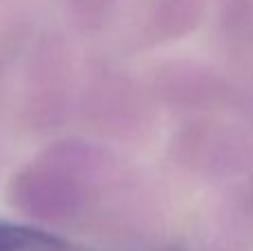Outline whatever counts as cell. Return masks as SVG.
Segmentation results:
<instances>
[{
	"label": "cell",
	"instance_id": "1",
	"mask_svg": "<svg viewBox=\"0 0 253 251\" xmlns=\"http://www.w3.org/2000/svg\"><path fill=\"white\" fill-rule=\"evenodd\" d=\"M173 156L200 176H233L253 163V142L236 125L196 120L173 138Z\"/></svg>",
	"mask_w": 253,
	"mask_h": 251
},
{
	"label": "cell",
	"instance_id": "2",
	"mask_svg": "<svg viewBox=\"0 0 253 251\" xmlns=\"http://www.w3.org/2000/svg\"><path fill=\"white\" fill-rule=\"evenodd\" d=\"M158 96L180 109H211L233 98L220 74L196 62H169L158 69Z\"/></svg>",
	"mask_w": 253,
	"mask_h": 251
},
{
	"label": "cell",
	"instance_id": "3",
	"mask_svg": "<svg viewBox=\"0 0 253 251\" xmlns=\"http://www.w3.org/2000/svg\"><path fill=\"white\" fill-rule=\"evenodd\" d=\"M205 13V0H156L153 31L158 40H178L196 29Z\"/></svg>",
	"mask_w": 253,
	"mask_h": 251
},
{
	"label": "cell",
	"instance_id": "5",
	"mask_svg": "<svg viewBox=\"0 0 253 251\" xmlns=\"http://www.w3.org/2000/svg\"><path fill=\"white\" fill-rule=\"evenodd\" d=\"M247 114H249V118L253 120V84L249 89H247Z\"/></svg>",
	"mask_w": 253,
	"mask_h": 251
},
{
	"label": "cell",
	"instance_id": "4",
	"mask_svg": "<svg viewBox=\"0 0 253 251\" xmlns=\"http://www.w3.org/2000/svg\"><path fill=\"white\" fill-rule=\"evenodd\" d=\"M60 245H62L60 240H56L53 236L42 234V231L0 220V251L56 249V247H60Z\"/></svg>",
	"mask_w": 253,
	"mask_h": 251
}]
</instances>
